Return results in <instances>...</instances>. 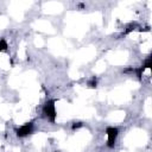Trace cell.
<instances>
[{
  "label": "cell",
  "mask_w": 152,
  "mask_h": 152,
  "mask_svg": "<svg viewBox=\"0 0 152 152\" xmlns=\"http://www.w3.org/2000/svg\"><path fill=\"white\" fill-rule=\"evenodd\" d=\"M107 135H108V145L112 146L115 141L116 135H118V129L116 128H108L107 129Z\"/></svg>",
  "instance_id": "1"
},
{
  "label": "cell",
  "mask_w": 152,
  "mask_h": 152,
  "mask_svg": "<svg viewBox=\"0 0 152 152\" xmlns=\"http://www.w3.org/2000/svg\"><path fill=\"white\" fill-rule=\"evenodd\" d=\"M44 112H45V114H46L48 116H50V118L53 120V118H55V107H53V102H52V101L45 104Z\"/></svg>",
  "instance_id": "2"
},
{
  "label": "cell",
  "mask_w": 152,
  "mask_h": 152,
  "mask_svg": "<svg viewBox=\"0 0 152 152\" xmlns=\"http://www.w3.org/2000/svg\"><path fill=\"white\" fill-rule=\"evenodd\" d=\"M31 124L30 125H25V126H23V127H20L19 129H18V135H20V137H23V135H26V134H28L30 132H31Z\"/></svg>",
  "instance_id": "3"
},
{
  "label": "cell",
  "mask_w": 152,
  "mask_h": 152,
  "mask_svg": "<svg viewBox=\"0 0 152 152\" xmlns=\"http://www.w3.org/2000/svg\"><path fill=\"white\" fill-rule=\"evenodd\" d=\"M6 48H7L6 42H5V40H0V51H1V50H5Z\"/></svg>",
  "instance_id": "4"
}]
</instances>
